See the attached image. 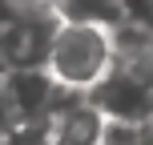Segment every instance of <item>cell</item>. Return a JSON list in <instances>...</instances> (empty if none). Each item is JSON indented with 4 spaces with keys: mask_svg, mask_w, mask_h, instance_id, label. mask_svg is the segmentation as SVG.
<instances>
[{
    "mask_svg": "<svg viewBox=\"0 0 153 145\" xmlns=\"http://www.w3.org/2000/svg\"><path fill=\"white\" fill-rule=\"evenodd\" d=\"M89 101L109 117V121H149L153 117V89H145L141 81H133L125 69H109L97 85L89 89Z\"/></svg>",
    "mask_w": 153,
    "mask_h": 145,
    "instance_id": "obj_2",
    "label": "cell"
},
{
    "mask_svg": "<svg viewBox=\"0 0 153 145\" xmlns=\"http://www.w3.org/2000/svg\"><path fill=\"white\" fill-rule=\"evenodd\" d=\"M48 73L56 77L69 89H85L101 81L113 69V28H101V24H73L61 20L56 24L53 48H48Z\"/></svg>",
    "mask_w": 153,
    "mask_h": 145,
    "instance_id": "obj_1",
    "label": "cell"
},
{
    "mask_svg": "<svg viewBox=\"0 0 153 145\" xmlns=\"http://www.w3.org/2000/svg\"><path fill=\"white\" fill-rule=\"evenodd\" d=\"M137 145H153V117L141 121V141H137Z\"/></svg>",
    "mask_w": 153,
    "mask_h": 145,
    "instance_id": "obj_6",
    "label": "cell"
},
{
    "mask_svg": "<svg viewBox=\"0 0 153 145\" xmlns=\"http://www.w3.org/2000/svg\"><path fill=\"white\" fill-rule=\"evenodd\" d=\"M121 20L153 28V0H121Z\"/></svg>",
    "mask_w": 153,
    "mask_h": 145,
    "instance_id": "obj_5",
    "label": "cell"
},
{
    "mask_svg": "<svg viewBox=\"0 0 153 145\" xmlns=\"http://www.w3.org/2000/svg\"><path fill=\"white\" fill-rule=\"evenodd\" d=\"M0 145H8V141H0Z\"/></svg>",
    "mask_w": 153,
    "mask_h": 145,
    "instance_id": "obj_7",
    "label": "cell"
},
{
    "mask_svg": "<svg viewBox=\"0 0 153 145\" xmlns=\"http://www.w3.org/2000/svg\"><path fill=\"white\" fill-rule=\"evenodd\" d=\"M56 16L73 24H101V28H117L121 24V0H53Z\"/></svg>",
    "mask_w": 153,
    "mask_h": 145,
    "instance_id": "obj_4",
    "label": "cell"
},
{
    "mask_svg": "<svg viewBox=\"0 0 153 145\" xmlns=\"http://www.w3.org/2000/svg\"><path fill=\"white\" fill-rule=\"evenodd\" d=\"M113 65L125 69L133 81L153 89V28L121 20L113 28Z\"/></svg>",
    "mask_w": 153,
    "mask_h": 145,
    "instance_id": "obj_3",
    "label": "cell"
}]
</instances>
